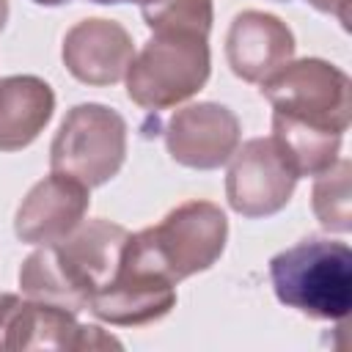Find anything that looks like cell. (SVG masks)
Segmentation results:
<instances>
[{"label":"cell","mask_w":352,"mask_h":352,"mask_svg":"<svg viewBox=\"0 0 352 352\" xmlns=\"http://www.w3.org/2000/svg\"><path fill=\"white\" fill-rule=\"evenodd\" d=\"M129 231L110 220H82L69 236L38 245L19 267V289L30 300L52 302L74 314L88 311L91 297L116 275Z\"/></svg>","instance_id":"cell-1"},{"label":"cell","mask_w":352,"mask_h":352,"mask_svg":"<svg viewBox=\"0 0 352 352\" xmlns=\"http://www.w3.org/2000/svg\"><path fill=\"white\" fill-rule=\"evenodd\" d=\"M270 280L286 308L338 322L352 308V250L324 236L300 239L270 258Z\"/></svg>","instance_id":"cell-2"},{"label":"cell","mask_w":352,"mask_h":352,"mask_svg":"<svg viewBox=\"0 0 352 352\" xmlns=\"http://www.w3.org/2000/svg\"><path fill=\"white\" fill-rule=\"evenodd\" d=\"M212 72L209 36L179 28H157L135 52L124 80L126 96L143 110H168L195 96Z\"/></svg>","instance_id":"cell-3"},{"label":"cell","mask_w":352,"mask_h":352,"mask_svg":"<svg viewBox=\"0 0 352 352\" xmlns=\"http://www.w3.org/2000/svg\"><path fill=\"white\" fill-rule=\"evenodd\" d=\"M132 245L173 283L209 270L226 250L228 220L212 201H184L157 226L129 234Z\"/></svg>","instance_id":"cell-4"},{"label":"cell","mask_w":352,"mask_h":352,"mask_svg":"<svg viewBox=\"0 0 352 352\" xmlns=\"http://www.w3.org/2000/svg\"><path fill=\"white\" fill-rule=\"evenodd\" d=\"M124 160L126 121L118 110L99 102L74 104L50 146V168L85 187L107 184L121 170Z\"/></svg>","instance_id":"cell-5"},{"label":"cell","mask_w":352,"mask_h":352,"mask_svg":"<svg viewBox=\"0 0 352 352\" xmlns=\"http://www.w3.org/2000/svg\"><path fill=\"white\" fill-rule=\"evenodd\" d=\"M261 96L272 104V113L346 132L352 116L349 77L330 60L300 58L289 60L267 80H261Z\"/></svg>","instance_id":"cell-6"},{"label":"cell","mask_w":352,"mask_h":352,"mask_svg":"<svg viewBox=\"0 0 352 352\" xmlns=\"http://www.w3.org/2000/svg\"><path fill=\"white\" fill-rule=\"evenodd\" d=\"M176 305V283L162 275L126 236L116 275L91 297L88 311L116 327L151 324Z\"/></svg>","instance_id":"cell-7"},{"label":"cell","mask_w":352,"mask_h":352,"mask_svg":"<svg viewBox=\"0 0 352 352\" xmlns=\"http://www.w3.org/2000/svg\"><path fill=\"white\" fill-rule=\"evenodd\" d=\"M228 162L226 198L236 214L250 220L270 217L292 201L300 176L272 135L245 140Z\"/></svg>","instance_id":"cell-8"},{"label":"cell","mask_w":352,"mask_h":352,"mask_svg":"<svg viewBox=\"0 0 352 352\" xmlns=\"http://www.w3.org/2000/svg\"><path fill=\"white\" fill-rule=\"evenodd\" d=\"M242 138L234 110L217 102H195L165 124V148L173 162L192 170H214L231 160Z\"/></svg>","instance_id":"cell-9"},{"label":"cell","mask_w":352,"mask_h":352,"mask_svg":"<svg viewBox=\"0 0 352 352\" xmlns=\"http://www.w3.org/2000/svg\"><path fill=\"white\" fill-rule=\"evenodd\" d=\"M60 58L66 72L80 82L116 85L118 80H124L135 58V44L121 22L91 16L66 30Z\"/></svg>","instance_id":"cell-10"},{"label":"cell","mask_w":352,"mask_h":352,"mask_svg":"<svg viewBox=\"0 0 352 352\" xmlns=\"http://www.w3.org/2000/svg\"><path fill=\"white\" fill-rule=\"evenodd\" d=\"M88 190L91 187L82 182L52 170L22 198L14 217V234L28 245H52L69 236L88 214Z\"/></svg>","instance_id":"cell-11"},{"label":"cell","mask_w":352,"mask_h":352,"mask_svg":"<svg viewBox=\"0 0 352 352\" xmlns=\"http://www.w3.org/2000/svg\"><path fill=\"white\" fill-rule=\"evenodd\" d=\"M82 324L77 314L41 300H22L19 294H0V352L55 349L80 352Z\"/></svg>","instance_id":"cell-12"},{"label":"cell","mask_w":352,"mask_h":352,"mask_svg":"<svg viewBox=\"0 0 352 352\" xmlns=\"http://www.w3.org/2000/svg\"><path fill=\"white\" fill-rule=\"evenodd\" d=\"M292 28L267 11H239L226 33V60L245 82H261L294 58Z\"/></svg>","instance_id":"cell-13"},{"label":"cell","mask_w":352,"mask_h":352,"mask_svg":"<svg viewBox=\"0 0 352 352\" xmlns=\"http://www.w3.org/2000/svg\"><path fill=\"white\" fill-rule=\"evenodd\" d=\"M55 113V91L36 74L0 77V151L28 148Z\"/></svg>","instance_id":"cell-14"},{"label":"cell","mask_w":352,"mask_h":352,"mask_svg":"<svg viewBox=\"0 0 352 352\" xmlns=\"http://www.w3.org/2000/svg\"><path fill=\"white\" fill-rule=\"evenodd\" d=\"M344 132L314 126L280 113H272V140L280 146L297 176H319L338 162Z\"/></svg>","instance_id":"cell-15"},{"label":"cell","mask_w":352,"mask_h":352,"mask_svg":"<svg viewBox=\"0 0 352 352\" xmlns=\"http://www.w3.org/2000/svg\"><path fill=\"white\" fill-rule=\"evenodd\" d=\"M352 165L349 160H341L327 168L324 173L316 176L314 190H311V204L314 214L322 228L346 234L352 231Z\"/></svg>","instance_id":"cell-16"},{"label":"cell","mask_w":352,"mask_h":352,"mask_svg":"<svg viewBox=\"0 0 352 352\" xmlns=\"http://www.w3.org/2000/svg\"><path fill=\"white\" fill-rule=\"evenodd\" d=\"M140 14L148 30L179 28V30H195L209 36L214 22V3L212 0H154L148 6H140Z\"/></svg>","instance_id":"cell-17"},{"label":"cell","mask_w":352,"mask_h":352,"mask_svg":"<svg viewBox=\"0 0 352 352\" xmlns=\"http://www.w3.org/2000/svg\"><path fill=\"white\" fill-rule=\"evenodd\" d=\"M305 3H311V6H314L316 11H322V14H333V16L341 22V28L349 30V14H346L349 0H305Z\"/></svg>","instance_id":"cell-18"},{"label":"cell","mask_w":352,"mask_h":352,"mask_svg":"<svg viewBox=\"0 0 352 352\" xmlns=\"http://www.w3.org/2000/svg\"><path fill=\"white\" fill-rule=\"evenodd\" d=\"M8 22V0H0V30L6 28Z\"/></svg>","instance_id":"cell-19"},{"label":"cell","mask_w":352,"mask_h":352,"mask_svg":"<svg viewBox=\"0 0 352 352\" xmlns=\"http://www.w3.org/2000/svg\"><path fill=\"white\" fill-rule=\"evenodd\" d=\"M36 6H50V8H55V6H63V3H69V0H33Z\"/></svg>","instance_id":"cell-20"},{"label":"cell","mask_w":352,"mask_h":352,"mask_svg":"<svg viewBox=\"0 0 352 352\" xmlns=\"http://www.w3.org/2000/svg\"><path fill=\"white\" fill-rule=\"evenodd\" d=\"M116 3H138V6H148V3H154V0H110V6H116Z\"/></svg>","instance_id":"cell-21"},{"label":"cell","mask_w":352,"mask_h":352,"mask_svg":"<svg viewBox=\"0 0 352 352\" xmlns=\"http://www.w3.org/2000/svg\"><path fill=\"white\" fill-rule=\"evenodd\" d=\"M278 3H289V0H278Z\"/></svg>","instance_id":"cell-22"}]
</instances>
